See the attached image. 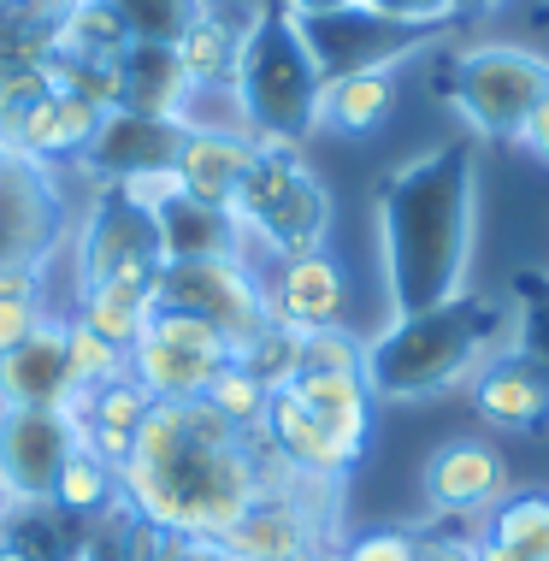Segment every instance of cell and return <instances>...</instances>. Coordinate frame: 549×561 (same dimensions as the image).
<instances>
[{
    "instance_id": "6da1fadb",
    "label": "cell",
    "mask_w": 549,
    "mask_h": 561,
    "mask_svg": "<svg viewBox=\"0 0 549 561\" xmlns=\"http://www.w3.org/2000/svg\"><path fill=\"white\" fill-rule=\"evenodd\" d=\"M261 432H237L207 402H155L118 461V503L178 533L225 538L261 496Z\"/></svg>"
},
{
    "instance_id": "7a4b0ae2",
    "label": "cell",
    "mask_w": 549,
    "mask_h": 561,
    "mask_svg": "<svg viewBox=\"0 0 549 561\" xmlns=\"http://www.w3.org/2000/svg\"><path fill=\"white\" fill-rule=\"evenodd\" d=\"M472 190H479L472 142H444L396 165L378 184V249H385L390 313L444 308L467 290Z\"/></svg>"
},
{
    "instance_id": "3957f363",
    "label": "cell",
    "mask_w": 549,
    "mask_h": 561,
    "mask_svg": "<svg viewBox=\"0 0 549 561\" xmlns=\"http://www.w3.org/2000/svg\"><path fill=\"white\" fill-rule=\"evenodd\" d=\"M502 308L491 296L461 290L444 308L425 313H396V320L366 337V390L373 402H425L444 397L455 385H472L491 360L502 355L508 331H502Z\"/></svg>"
},
{
    "instance_id": "277c9868",
    "label": "cell",
    "mask_w": 549,
    "mask_h": 561,
    "mask_svg": "<svg viewBox=\"0 0 549 561\" xmlns=\"http://www.w3.org/2000/svg\"><path fill=\"white\" fill-rule=\"evenodd\" d=\"M319 95L325 71L308 48V30L284 12V0H261L242 24V54H237V125L254 142H296L319 130Z\"/></svg>"
},
{
    "instance_id": "5b68a950",
    "label": "cell",
    "mask_w": 549,
    "mask_h": 561,
    "mask_svg": "<svg viewBox=\"0 0 549 561\" xmlns=\"http://www.w3.org/2000/svg\"><path fill=\"white\" fill-rule=\"evenodd\" d=\"M231 219L242 242L266 249L272 261H296V254H319L331 237V195L319 172L301 160L296 142H254L249 178H242Z\"/></svg>"
},
{
    "instance_id": "8992f818",
    "label": "cell",
    "mask_w": 549,
    "mask_h": 561,
    "mask_svg": "<svg viewBox=\"0 0 549 561\" xmlns=\"http://www.w3.org/2000/svg\"><path fill=\"white\" fill-rule=\"evenodd\" d=\"M437 95L455 107V118L484 136V142H521L531 107L549 95V59L514 42H484L461 48L437 71Z\"/></svg>"
},
{
    "instance_id": "52a82bcc",
    "label": "cell",
    "mask_w": 549,
    "mask_h": 561,
    "mask_svg": "<svg viewBox=\"0 0 549 561\" xmlns=\"http://www.w3.org/2000/svg\"><path fill=\"white\" fill-rule=\"evenodd\" d=\"M160 308H178L190 320H207L231 348L261 337L266 320V290L249 254H213V261H165L155 284Z\"/></svg>"
},
{
    "instance_id": "ba28073f",
    "label": "cell",
    "mask_w": 549,
    "mask_h": 561,
    "mask_svg": "<svg viewBox=\"0 0 549 561\" xmlns=\"http://www.w3.org/2000/svg\"><path fill=\"white\" fill-rule=\"evenodd\" d=\"M231 360H237V348L219 331L178 308H155V320L130 343V378L155 402H202L213 390V378Z\"/></svg>"
},
{
    "instance_id": "9c48e42d",
    "label": "cell",
    "mask_w": 549,
    "mask_h": 561,
    "mask_svg": "<svg viewBox=\"0 0 549 561\" xmlns=\"http://www.w3.org/2000/svg\"><path fill=\"white\" fill-rule=\"evenodd\" d=\"M71 455H78V426L66 408H0V484L19 508H54Z\"/></svg>"
},
{
    "instance_id": "30bf717a",
    "label": "cell",
    "mask_w": 549,
    "mask_h": 561,
    "mask_svg": "<svg viewBox=\"0 0 549 561\" xmlns=\"http://www.w3.org/2000/svg\"><path fill=\"white\" fill-rule=\"evenodd\" d=\"M160 231L155 214L136 207L118 184H101L95 214L78 231V296L113 278H160Z\"/></svg>"
},
{
    "instance_id": "8fae6325",
    "label": "cell",
    "mask_w": 549,
    "mask_h": 561,
    "mask_svg": "<svg viewBox=\"0 0 549 561\" xmlns=\"http://www.w3.org/2000/svg\"><path fill=\"white\" fill-rule=\"evenodd\" d=\"M266 290V320L296 331V337H313V331L343 325L348 313V272L338 254H296V261H278L272 278H261Z\"/></svg>"
},
{
    "instance_id": "7c38bea8",
    "label": "cell",
    "mask_w": 549,
    "mask_h": 561,
    "mask_svg": "<svg viewBox=\"0 0 549 561\" xmlns=\"http://www.w3.org/2000/svg\"><path fill=\"white\" fill-rule=\"evenodd\" d=\"M249 160H254V136L242 125H183L172 178L190 202L231 214L242 178H249Z\"/></svg>"
},
{
    "instance_id": "4fadbf2b",
    "label": "cell",
    "mask_w": 549,
    "mask_h": 561,
    "mask_svg": "<svg viewBox=\"0 0 549 561\" xmlns=\"http://www.w3.org/2000/svg\"><path fill=\"white\" fill-rule=\"evenodd\" d=\"M502 455L491 444H479V437H455L425 461V508L437 514V520H461V514H491L502 496Z\"/></svg>"
},
{
    "instance_id": "5bb4252c",
    "label": "cell",
    "mask_w": 549,
    "mask_h": 561,
    "mask_svg": "<svg viewBox=\"0 0 549 561\" xmlns=\"http://www.w3.org/2000/svg\"><path fill=\"white\" fill-rule=\"evenodd\" d=\"M261 437H266V449L278 455L284 467H296V473H308V479H331V484H338L348 467L361 461V449H348L343 437L331 432L319 414H308L289 390H272Z\"/></svg>"
},
{
    "instance_id": "9a60e30c",
    "label": "cell",
    "mask_w": 549,
    "mask_h": 561,
    "mask_svg": "<svg viewBox=\"0 0 549 561\" xmlns=\"http://www.w3.org/2000/svg\"><path fill=\"white\" fill-rule=\"evenodd\" d=\"M71 397L66 320H42L12 355H0V408H71Z\"/></svg>"
},
{
    "instance_id": "2e32d148",
    "label": "cell",
    "mask_w": 549,
    "mask_h": 561,
    "mask_svg": "<svg viewBox=\"0 0 549 561\" xmlns=\"http://www.w3.org/2000/svg\"><path fill=\"white\" fill-rule=\"evenodd\" d=\"M178 136L183 125L172 118H142V113H106L101 136L89 142L83 165H95L106 184H125V178H148V172H172L178 160Z\"/></svg>"
},
{
    "instance_id": "e0dca14e",
    "label": "cell",
    "mask_w": 549,
    "mask_h": 561,
    "mask_svg": "<svg viewBox=\"0 0 549 561\" xmlns=\"http://www.w3.org/2000/svg\"><path fill=\"white\" fill-rule=\"evenodd\" d=\"M472 402L479 414L502 432H544L549 426V373L538 360H526L521 348H502V355L472 378Z\"/></svg>"
},
{
    "instance_id": "ac0fdd59",
    "label": "cell",
    "mask_w": 549,
    "mask_h": 561,
    "mask_svg": "<svg viewBox=\"0 0 549 561\" xmlns=\"http://www.w3.org/2000/svg\"><path fill=\"white\" fill-rule=\"evenodd\" d=\"M118 107L142 113V118H172V125L190 118L195 89L183 78L172 42H130L118 54Z\"/></svg>"
},
{
    "instance_id": "d6986e66",
    "label": "cell",
    "mask_w": 549,
    "mask_h": 561,
    "mask_svg": "<svg viewBox=\"0 0 549 561\" xmlns=\"http://www.w3.org/2000/svg\"><path fill=\"white\" fill-rule=\"evenodd\" d=\"M66 414H71V426H78V444H83V449H95L101 461H113V467H118V461L130 455L136 426H142V420L155 414V397H148V390L125 373V378H113V385L78 390Z\"/></svg>"
},
{
    "instance_id": "ffe728a7",
    "label": "cell",
    "mask_w": 549,
    "mask_h": 561,
    "mask_svg": "<svg viewBox=\"0 0 549 561\" xmlns=\"http://www.w3.org/2000/svg\"><path fill=\"white\" fill-rule=\"evenodd\" d=\"M284 390L308 414L325 420L348 449H366V437H373V390H366L361 373H296Z\"/></svg>"
},
{
    "instance_id": "44dd1931",
    "label": "cell",
    "mask_w": 549,
    "mask_h": 561,
    "mask_svg": "<svg viewBox=\"0 0 549 561\" xmlns=\"http://www.w3.org/2000/svg\"><path fill=\"white\" fill-rule=\"evenodd\" d=\"M172 54H178V66H183V78H190L195 95H202V89H231L237 54H242V24L202 7V19L172 42Z\"/></svg>"
},
{
    "instance_id": "7402d4cb",
    "label": "cell",
    "mask_w": 549,
    "mask_h": 561,
    "mask_svg": "<svg viewBox=\"0 0 549 561\" xmlns=\"http://www.w3.org/2000/svg\"><path fill=\"white\" fill-rule=\"evenodd\" d=\"M396 113V78L385 66L373 71H343V78H325V95H319V125L343 130V136H366L378 130Z\"/></svg>"
},
{
    "instance_id": "603a6c76",
    "label": "cell",
    "mask_w": 549,
    "mask_h": 561,
    "mask_svg": "<svg viewBox=\"0 0 549 561\" xmlns=\"http://www.w3.org/2000/svg\"><path fill=\"white\" fill-rule=\"evenodd\" d=\"M155 284L160 278H113V284H95V290L78 296V320L95 325L106 343L130 355V343L142 337V325L155 320V308H160Z\"/></svg>"
},
{
    "instance_id": "cb8c5ba5",
    "label": "cell",
    "mask_w": 549,
    "mask_h": 561,
    "mask_svg": "<svg viewBox=\"0 0 549 561\" xmlns=\"http://www.w3.org/2000/svg\"><path fill=\"white\" fill-rule=\"evenodd\" d=\"M130 42L136 36H130L125 12H118V0H71L48 48L59 59H118Z\"/></svg>"
},
{
    "instance_id": "d4e9b609",
    "label": "cell",
    "mask_w": 549,
    "mask_h": 561,
    "mask_svg": "<svg viewBox=\"0 0 549 561\" xmlns=\"http://www.w3.org/2000/svg\"><path fill=\"white\" fill-rule=\"evenodd\" d=\"M484 543H502L521 561H549V491H514L484 514Z\"/></svg>"
},
{
    "instance_id": "484cf974",
    "label": "cell",
    "mask_w": 549,
    "mask_h": 561,
    "mask_svg": "<svg viewBox=\"0 0 549 561\" xmlns=\"http://www.w3.org/2000/svg\"><path fill=\"white\" fill-rule=\"evenodd\" d=\"M118 543H125V561H225L219 538L202 533H178V526L142 520V514H118Z\"/></svg>"
},
{
    "instance_id": "4316f807",
    "label": "cell",
    "mask_w": 549,
    "mask_h": 561,
    "mask_svg": "<svg viewBox=\"0 0 549 561\" xmlns=\"http://www.w3.org/2000/svg\"><path fill=\"white\" fill-rule=\"evenodd\" d=\"M54 508L59 514H78V520H101L106 508H118V467L78 444V455H71L66 473H59Z\"/></svg>"
},
{
    "instance_id": "83f0119b",
    "label": "cell",
    "mask_w": 549,
    "mask_h": 561,
    "mask_svg": "<svg viewBox=\"0 0 549 561\" xmlns=\"http://www.w3.org/2000/svg\"><path fill=\"white\" fill-rule=\"evenodd\" d=\"M66 360H71V385H78V390L113 385V378L130 373V355H125V348H113L95 325H83L78 313L66 320Z\"/></svg>"
},
{
    "instance_id": "f1b7e54d",
    "label": "cell",
    "mask_w": 549,
    "mask_h": 561,
    "mask_svg": "<svg viewBox=\"0 0 549 561\" xmlns=\"http://www.w3.org/2000/svg\"><path fill=\"white\" fill-rule=\"evenodd\" d=\"M202 402H207L219 420H231L237 432H261L272 390H266V385H261V378H254L249 367H237V360H231V367H225L219 378H213V390H207Z\"/></svg>"
},
{
    "instance_id": "f546056e",
    "label": "cell",
    "mask_w": 549,
    "mask_h": 561,
    "mask_svg": "<svg viewBox=\"0 0 549 561\" xmlns=\"http://www.w3.org/2000/svg\"><path fill=\"white\" fill-rule=\"evenodd\" d=\"M237 367H249L266 390H284L289 378H296V367H301V337L284 331V325H266L261 337H249L237 348Z\"/></svg>"
},
{
    "instance_id": "4dcf8cb0",
    "label": "cell",
    "mask_w": 549,
    "mask_h": 561,
    "mask_svg": "<svg viewBox=\"0 0 549 561\" xmlns=\"http://www.w3.org/2000/svg\"><path fill=\"white\" fill-rule=\"evenodd\" d=\"M202 7L207 0H118L136 42H178L183 30L202 19Z\"/></svg>"
},
{
    "instance_id": "1f68e13d",
    "label": "cell",
    "mask_w": 549,
    "mask_h": 561,
    "mask_svg": "<svg viewBox=\"0 0 549 561\" xmlns=\"http://www.w3.org/2000/svg\"><path fill=\"white\" fill-rule=\"evenodd\" d=\"M361 367H366V343L348 325L301 337V367L296 373H361Z\"/></svg>"
},
{
    "instance_id": "d6a6232c",
    "label": "cell",
    "mask_w": 549,
    "mask_h": 561,
    "mask_svg": "<svg viewBox=\"0 0 549 561\" xmlns=\"http://www.w3.org/2000/svg\"><path fill=\"white\" fill-rule=\"evenodd\" d=\"M521 296H526V313H521V331H514V348L549 373V284H521Z\"/></svg>"
},
{
    "instance_id": "836d02e7",
    "label": "cell",
    "mask_w": 549,
    "mask_h": 561,
    "mask_svg": "<svg viewBox=\"0 0 549 561\" xmlns=\"http://www.w3.org/2000/svg\"><path fill=\"white\" fill-rule=\"evenodd\" d=\"M343 561H420V533L378 526V533L348 538V543H343Z\"/></svg>"
},
{
    "instance_id": "e575fe53",
    "label": "cell",
    "mask_w": 549,
    "mask_h": 561,
    "mask_svg": "<svg viewBox=\"0 0 549 561\" xmlns=\"http://www.w3.org/2000/svg\"><path fill=\"white\" fill-rule=\"evenodd\" d=\"M366 12H378V19H390V24H402V30H444L449 24V7L444 0H361Z\"/></svg>"
},
{
    "instance_id": "d590c367",
    "label": "cell",
    "mask_w": 549,
    "mask_h": 561,
    "mask_svg": "<svg viewBox=\"0 0 549 561\" xmlns=\"http://www.w3.org/2000/svg\"><path fill=\"white\" fill-rule=\"evenodd\" d=\"M42 320H48L42 301H0V355H12V348H19Z\"/></svg>"
},
{
    "instance_id": "8d00e7d4",
    "label": "cell",
    "mask_w": 549,
    "mask_h": 561,
    "mask_svg": "<svg viewBox=\"0 0 549 561\" xmlns=\"http://www.w3.org/2000/svg\"><path fill=\"white\" fill-rule=\"evenodd\" d=\"M420 561H479V538H420Z\"/></svg>"
},
{
    "instance_id": "74e56055",
    "label": "cell",
    "mask_w": 549,
    "mask_h": 561,
    "mask_svg": "<svg viewBox=\"0 0 549 561\" xmlns=\"http://www.w3.org/2000/svg\"><path fill=\"white\" fill-rule=\"evenodd\" d=\"M0 301H42L36 266H0Z\"/></svg>"
},
{
    "instance_id": "f35d334b",
    "label": "cell",
    "mask_w": 549,
    "mask_h": 561,
    "mask_svg": "<svg viewBox=\"0 0 549 561\" xmlns=\"http://www.w3.org/2000/svg\"><path fill=\"white\" fill-rule=\"evenodd\" d=\"M521 148H526L531 160H544V165H549V95L538 101V107H531L526 130H521Z\"/></svg>"
},
{
    "instance_id": "ab89813d",
    "label": "cell",
    "mask_w": 549,
    "mask_h": 561,
    "mask_svg": "<svg viewBox=\"0 0 549 561\" xmlns=\"http://www.w3.org/2000/svg\"><path fill=\"white\" fill-rule=\"evenodd\" d=\"M361 0H284V12L296 24H319V19H338V12H355Z\"/></svg>"
},
{
    "instance_id": "60d3db41",
    "label": "cell",
    "mask_w": 549,
    "mask_h": 561,
    "mask_svg": "<svg viewBox=\"0 0 549 561\" xmlns=\"http://www.w3.org/2000/svg\"><path fill=\"white\" fill-rule=\"evenodd\" d=\"M444 7H449V24H455V19H484V12H496L502 0H444Z\"/></svg>"
},
{
    "instance_id": "b9f144b4",
    "label": "cell",
    "mask_w": 549,
    "mask_h": 561,
    "mask_svg": "<svg viewBox=\"0 0 549 561\" xmlns=\"http://www.w3.org/2000/svg\"><path fill=\"white\" fill-rule=\"evenodd\" d=\"M284 561H343V543H308V550H296V556H284Z\"/></svg>"
},
{
    "instance_id": "7bdbcfd3",
    "label": "cell",
    "mask_w": 549,
    "mask_h": 561,
    "mask_svg": "<svg viewBox=\"0 0 549 561\" xmlns=\"http://www.w3.org/2000/svg\"><path fill=\"white\" fill-rule=\"evenodd\" d=\"M19 514H24V508L12 503V491H7V484H0V538L12 533V520H19Z\"/></svg>"
},
{
    "instance_id": "ee69618b",
    "label": "cell",
    "mask_w": 549,
    "mask_h": 561,
    "mask_svg": "<svg viewBox=\"0 0 549 561\" xmlns=\"http://www.w3.org/2000/svg\"><path fill=\"white\" fill-rule=\"evenodd\" d=\"M0 561H36V556H30V550H24V543H19V538H12V533H7V538H0Z\"/></svg>"
},
{
    "instance_id": "f6af8a7d",
    "label": "cell",
    "mask_w": 549,
    "mask_h": 561,
    "mask_svg": "<svg viewBox=\"0 0 549 561\" xmlns=\"http://www.w3.org/2000/svg\"><path fill=\"white\" fill-rule=\"evenodd\" d=\"M479 561H521V556L502 550V543H484V538H479Z\"/></svg>"
},
{
    "instance_id": "bcb514c9",
    "label": "cell",
    "mask_w": 549,
    "mask_h": 561,
    "mask_svg": "<svg viewBox=\"0 0 549 561\" xmlns=\"http://www.w3.org/2000/svg\"><path fill=\"white\" fill-rule=\"evenodd\" d=\"M531 24H538V30H549V0H538V12H531Z\"/></svg>"
},
{
    "instance_id": "7dc6e473",
    "label": "cell",
    "mask_w": 549,
    "mask_h": 561,
    "mask_svg": "<svg viewBox=\"0 0 549 561\" xmlns=\"http://www.w3.org/2000/svg\"><path fill=\"white\" fill-rule=\"evenodd\" d=\"M12 7H19V0H0V12H12Z\"/></svg>"
}]
</instances>
